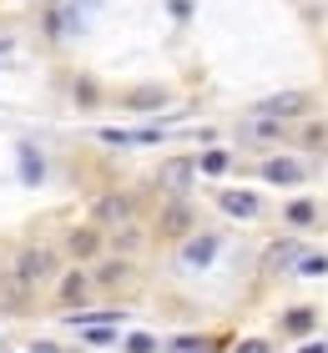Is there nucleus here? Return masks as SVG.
<instances>
[{
	"label": "nucleus",
	"instance_id": "obj_20",
	"mask_svg": "<svg viewBox=\"0 0 328 353\" xmlns=\"http://www.w3.org/2000/svg\"><path fill=\"white\" fill-rule=\"evenodd\" d=\"M162 101H167L162 91H137V96H131V106H137V111H146V106H162Z\"/></svg>",
	"mask_w": 328,
	"mask_h": 353
},
{
	"label": "nucleus",
	"instance_id": "obj_4",
	"mask_svg": "<svg viewBox=\"0 0 328 353\" xmlns=\"http://www.w3.org/2000/svg\"><path fill=\"white\" fill-rule=\"evenodd\" d=\"M15 272H21L26 283L51 278V272H56V252H46V248H26V252H21V263H15Z\"/></svg>",
	"mask_w": 328,
	"mask_h": 353
},
{
	"label": "nucleus",
	"instance_id": "obj_7",
	"mask_svg": "<svg viewBox=\"0 0 328 353\" xmlns=\"http://www.w3.org/2000/svg\"><path fill=\"white\" fill-rule=\"evenodd\" d=\"M212 258H218V237H192L182 248V263H192V268H207Z\"/></svg>",
	"mask_w": 328,
	"mask_h": 353
},
{
	"label": "nucleus",
	"instance_id": "obj_2",
	"mask_svg": "<svg viewBox=\"0 0 328 353\" xmlns=\"http://www.w3.org/2000/svg\"><path fill=\"white\" fill-rule=\"evenodd\" d=\"M262 176H268L273 187H298L308 176V167L298 162V157H268V162H262Z\"/></svg>",
	"mask_w": 328,
	"mask_h": 353
},
{
	"label": "nucleus",
	"instance_id": "obj_3",
	"mask_svg": "<svg viewBox=\"0 0 328 353\" xmlns=\"http://www.w3.org/2000/svg\"><path fill=\"white\" fill-rule=\"evenodd\" d=\"M218 207L227 217H238V222H253L258 212H262V202H258V192H242V187H227L222 197H218Z\"/></svg>",
	"mask_w": 328,
	"mask_h": 353
},
{
	"label": "nucleus",
	"instance_id": "obj_14",
	"mask_svg": "<svg viewBox=\"0 0 328 353\" xmlns=\"http://www.w3.org/2000/svg\"><path fill=\"white\" fill-rule=\"evenodd\" d=\"M111 339H117V333H111V323H86V343H91V348H106Z\"/></svg>",
	"mask_w": 328,
	"mask_h": 353
},
{
	"label": "nucleus",
	"instance_id": "obj_22",
	"mask_svg": "<svg viewBox=\"0 0 328 353\" xmlns=\"http://www.w3.org/2000/svg\"><path fill=\"white\" fill-rule=\"evenodd\" d=\"M126 272H131L126 263H106V268H102V283H122V278H126Z\"/></svg>",
	"mask_w": 328,
	"mask_h": 353
},
{
	"label": "nucleus",
	"instance_id": "obj_11",
	"mask_svg": "<svg viewBox=\"0 0 328 353\" xmlns=\"http://www.w3.org/2000/svg\"><path fill=\"white\" fill-rule=\"evenodd\" d=\"M30 293V283L15 272V278H0V308H21V298Z\"/></svg>",
	"mask_w": 328,
	"mask_h": 353
},
{
	"label": "nucleus",
	"instance_id": "obj_6",
	"mask_svg": "<svg viewBox=\"0 0 328 353\" xmlns=\"http://www.w3.org/2000/svg\"><path fill=\"white\" fill-rule=\"evenodd\" d=\"M157 228H162V237H182V232L192 228V212H187L182 202H172L167 212H162V222H157Z\"/></svg>",
	"mask_w": 328,
	"mask_h": 353
},
{
	"label": "nucleus",
	"instance_id": "obj_5",
	"mask_svg": "<svg viewBox=\"0 0 328 353\" xmlns=\"http://www.w3.org/2000/svg\"><path fill=\"white\" fill-rule=\"evenodd\" d=\"M308 111V96L303 91H283V96H268V101H262V117H303Z\"/></svg>",
	"mask_w": 328,
	"mask_h": 353
},
{
	"label": "nucleus",
	"instance_id": "obj_24",
	"mask_svg": "<svg viewBox=\"0 0 328 353\" xmlns=\"http://www.w3.org/2000/svg\"><path fill=\"white\" fill-rule=\"evenodd\" d=\"M293 258H298V252H293L288 243H283V248H273V268H283V263H293Z\"/></svg>",
	"mask_w": 328,
	"mask_h": 353
},
{
	"label": "nucleus",
	"instance_id": "obj_9",
	"mask_svg": "<svg viewBox=\"0 0 328 353\" xmlns=\"http://www.w3.org/2000/svg\"><path fill=\"white\" fill-rule=\"evenodd\" d=\"M96 252H102L96 228H76V232H71V258H96Z\"/></svg>",
	"mask_w": 328,
	"mask_h": 353
},
{
	"label": "nucleus",
	"instance_id": "obj_25",
	"mask_svg": "<svg viewBox=\"0 0 328 353\" xmlns=\"http://www.w3.org/2000/svg\"><path fill=\"white\" fill-rule=\"evenodd\" d=\"M298 268H303V272H328V263H323V258H303Z\"/></svg>",
	"mask_w": 328,
	"mask_h": 353
},
{
	"label": "nucleus",
	"instance_id": "obj_26",
	"mask_svg": "<svg viewBox=\"0 0 328 353\" xmlns=\"http://www.w3.org/2000/svg\"><path fill=\"white\" fill-rule=\"evenodd\" d=\"M30 353H61L56 343H36V348H30Z\"/></svg>",
	"mask_w": 328,
	"mask_h": 353
},
{
	"label": "nucleus",
	"instance_id": "obj_21",
	"mask_svg": "<svg viewBox=\"0 0 328 353\" xmlns=\"http://www.w3.org/2000/svg\"><path fill=\"white\" fill-rule=\"evenodd\" d=\"M233 353H273V343H268V339H242Z\"/></svg>",
	"mask_w": 328,
	"mask_h": 353
},
{
	"label": "nucleus",
	"instance_id": "obj_17",
	"mask_svg": "<svg viewBox=\"0 0 328 353\" xmlns=\"http://www.w3.org/2000/svg\"><path fill=\"white\" fill-rule=\"evenodd\" d=\"M197 167H202L207 176H218V172H227V152H218V147H212V152H207V157H202Z\"/></svg>",
	"mask_w": 328,
	"mask_h": 353
},
{
	"label": "nucleus",
	"instance_id": "obj_16",
	"mask_svg": "<svg viewBox=\"0 0 328 353\" xmlns=\"http://www.w3.org/2000/svg\"><path fill=\"white\" fill-rule=\"evenodd\" d=\"M303 147H313V152H328V126H303Z\"/></svg>",
	"mask_w": 328,
	"mask_h": 353
},
{
	"label": "nucleus",
	"instance_id": "obj_23",
	"mask_svg": "<svg viewBox=\"0 0 328 353\" xmlns=\"http://www.w3.org/2000/svg\"><path fill=\"white\" fill-rule=\"evenodd\" d=\"M172 348L177 353H202V339H192V333H187V339H172Z\"/></svg>",
	"mask_w": 328,
	"mask_h": 353
},
{
	"label": "nucleus",
	"instance_id": "obj_19",
	"mask_svg": "<svg viewBox=\"0 0 328 353\" xmlns=\"http://www.w3.org/2000/svg\"><path fill=\"white\" fill-rule=\"evenodd\" d=\"M288 222H293V228H308V222H313V207H308V202H293V207H288Z\"/></svg>",
	"mask_w": 328,
	"mask_h": 353
},
{
	"label": "nucleus",
	"instance_id": "obj_12",
	"mask_svg": "<svg viewBox=\"0 0 328 353\" xmlns=\"http://www.w3.org/2000/svg\"><path fill=\"white\" fill-rule=\"evenodd\" d=\"M81 298H86V278H81V272H66V278H61V303L76 308Z\"/></svg>",
	"mask_w": 328,
	"mask_h": 353
},
{
	"label": "nucleus",
	"instance_id": "obj_10",
	"mask_svg": "<svg viewBox=\"0 0 328 353\" xmlns=\"http://www.w3.org/2000/svg\"><path fill=\"white\" fill-rule=\"evenodd\" d=\"M192 172H197L192 157H177V162L162 167V182H167V187H187V182H192Z\"/></svg>",
	"mask_w": 328,
	"mask_h": 353
},
{
	"label": "nucleus",
	"instance_id": "obj_13",
	"mask_svg": "<svg viewBox=\"0 0 328 353\" xmlns=\"http://www.w3.org/2000/svg\"><path fill=\"white\" fill-rule=\"evenodd\" d=\"M21 176H26V182H41V157L30 147H21Z\"/></svg>",
	"mask_w": 328,
	"mask_h": 353
},
{
	"label": "nucleus",
	"instance_id": "obj_1",
	"mask_svg": "<svg viewBox=\"0 0 328 353\" xmlns=\"http://www.w3.org/2000/svg\"><path fill=\"white\" fill-rule=\"evenodd\" d=\"M131 217H137V197H131V192H106V197L91 207L96 228H126Z\"/></svg>",
	"mask_w": 328,
	"mask_h": 353
},
{
	"label": "nucleus",
	"instance_id": "obj_18",
	"mask_svg": "<svg viewBox=\"0 0 328 353\" xmlns=\"http://www.w3.org/2000/svg\"><path fill=\"white\" fill-rule=\"evenodd\" d=\"M126 353H157V339H152V333H131V339H126Z\"/></svg>",
	"mask_w": 328,
	"mask_h": 353
},
{
	"label": "nucleus",
	"instance_id": "obj_8",
	"mask_svg": "<svg viewBox=\"0 0 328 353\" xmlns=\"http://www.w3.org/2000/svg\"><path fill=\"white\" fill-rule=\"evenodd\" d=\"M242 132H248V141H278V137H283V121H278V117H262V111H258Z\"/></svg>",
	"mask_w": 328,
	"mask_h": 353
},
{
	"label": "nucleus",
	"instance_id": "obj_15",
	"mask_svg": "<svg viewBox=\"0 0 328 353\" xmlns=\"http://www.w3.org/2000/svg\"><path fill=\"white\" fill-rule=\"evenodd\" d=\"M283 323H288L293 333H308V328H313V308H293V313L283 318Z\"/></svg>",
	"mask_w": 328,
	"mask_h": 353
}]
</instances>
